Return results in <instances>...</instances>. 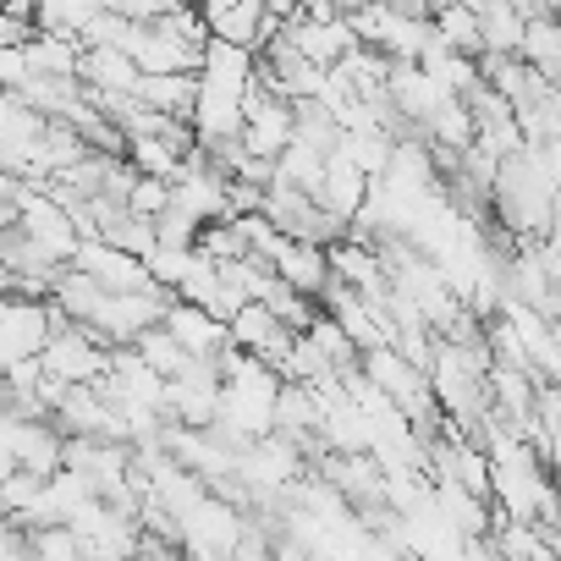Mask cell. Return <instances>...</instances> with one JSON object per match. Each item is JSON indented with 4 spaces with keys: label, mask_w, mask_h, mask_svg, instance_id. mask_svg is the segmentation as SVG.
<instances>
[{
    "label": "cell",
    "mask_w": 561,
    "mask_h": 561,
    "mask_svg": "<svg viewBox=\"0 0 561 561\" xmlns=\"http://www.w3.org/2000/svg\"><path fill=\"white\" fill-rule=\"evenodd\" d=\"M490 209L501 220L506 237L517 242H545L550 226H556V182L545 176L534 144H523L517 154L501 160V176L490 187Z\"/></svg>",
    "instance_id": "1"
},
{
    "label": "cell",
    "mask_w": 561,
    "mask_h": 561,
    "mask_svg": "<svg viewBox=\"0 0 561 561\" xmlns=\"http://www.w3.org/2000/svg\"><path fill=\"white\" fill-rule=\"evenodd\" d=\"M0 468H34L50 479L56 468H67V430L56 419L7 413L0 419Z\"/></svg>",
    "instance_id": "2"
},
{
    "label": "cell",
    "mask_w": 561,
    "mask_h": 561,
    "mask_svg": "<svg viewBox=\"0 0 561 561\" xmlns=\"http://www.w3.org/2000/svg\"><path fill=\"white\" fill-rule=\"evenodd\" d=\"M242 528H248V506H237V501H226V495L209 490L198 506L182 512V550L187 556H209V561L237 556Z\"/></svg>",
    "instance_id": "3"
},
{
    "label": "cell",
    "mask_w": 561,
    "mask_h": 561,
    "mask_svg": "<svg viewBox=\"0 0 561 561\" xmlns=\"http://www.w3.org/2000/svg\"><path fill=\"white\" fill-rule=\"evenodd\" d=\"M61 320L67 314L50 298H12L7 293V304H0V358H7V364L45 358V347H50V336H56Z\"/></svg>",
    "instance_id": "4"
},
{
    "label": "cell",
    "mask_w": 561,
    "mask_h": 561,
    "mask_svg": "<svg viewBox=\"0 0 561 561\" xmlns=\"http://www.w3.org/2000/svg\"><path fill=\"white\" fill-rule=\"evenodd\" d=\"M171 298H176V293H165V287L111 293V298H105V309H100V320H94V331H100L111 347H127V342H138L149 325H160V320H165Z\"/></svg>",
    "instance_id": "5"
},
{
    "label": "cell",
    "mask_w": 561,
    "mask_h": 561,
    "mask_svg": "<svg viewBox=\"0 0 561 561\" xmlns=\"http://www.w3.org/2000/svg\"><path fill=\"white\" fill-rule=\"evenodd\" d=\"M231 342L248 347V353H259V358H270V364L280 369V364H287V353H293V342H298V331L280 320L264 298H248V304L231 314Z\"/></svg>",
    "instance_id": "6"
},
{
    "label": "cell",
    "mask_w": 561,
    "mask_h": 561,
    "mask_svg": "<svg viewBox=\"0 0 561 561\" xmlns=\"http://www.w3.org/2000/svg\"><path fill=\"white\" fill-rule=\"evenodd\" d=\"M72 264H83L89 275H100L111 293L160 287V280H154V270H149V259H144V253H127V248H116L111 237H83V248H78V259H72Z\"/></svg>",
    "instance_id": "7"
},
{
    "label": "cell",
    "mask_w": 561,
    "mask_h": 561,
    "mask_svg": "<svg viewBox=\"0 0 561 561\" xmlns=\"http://www.w3.org/2000/svg\"><path fill=\"white\" fill-rule=\"evenodd\" d=\"M386 94H391V105H397L402 116H413L419 127H424V122H430V116H435V111L451 100V89H446V83H440L424 61H397V67H391Z\"/></svg>",
    "instance_id": "8"
},
{
    "label": "cell",
    "mask_w": 561,
    "mask_h": 561,
    "mask_svg": "<svg viewBox=\"0 0 561 561\" xmlns=\"http://www.w3.org/2000/svg\"><path fill=\"white\" fill-rule=\"evenodd\" d=\"M275 275H287L298 293L309 298H325V287L336 280V264H331V242H304V237H287V248L275 253Z\"/></svg>",
    "instance_id": "9"
},
{
    "label": "cell",
    "mask_w": 561,
    "mask_h": 561,
    "mask_svg": "<svg viewBox=\"0 0 561 561\" xmlns=\"http://www.w3.org/2000/svg\"><path fill=\"white\" fill-rule=\"evenodd\" d=\"M165 325L182 336L187 353H226V347H231V325H226L220 314H209L204 304H193V298H171Z\"/></svg>",
    "instance_id": "10"
},
{
    "label": "cell",
    "mask_w": 561,
    "mask_h": 561,
    "mask_svg": "<svg viewBox=\"0 0 561 561\" xmlns=\"http://www.w3.org/2000/svg\"><path fill=\"white\" fill-rule=\"evenodd\" d=\"M287 34H293V45H298L309 61H320V67H336L353 45H364L358 28H353V18H336V23H309V18H298V23H287Z\"/></svg>",
    "instance_id": "11"
},
{
    "label": "cell",
    "mask_w": 561,
    "mask_h": 561,
    "mask_svg": "<svg viewBox=\"0 0 561 561\" xmlns=\"http://www.w3.org/2000/svg\"><path fill=\"white\" fill-rule=\"evenodd\" d=\"M369 187H375V176L353 160V154H331V171H325V187H320V198H325V209L331 215H342V220H353L364 204H369Z\"/></svg>",
    "instance_id": "12"
},
{
    "label": "cell",
    "mask_w": 561,
    "mask_h": 561,
    "mask_svg": "<svg viewBox=\"0 0 561 561\" xmlns=\"http://www.w3.org/2000/svg\"><path fill=\"white\" fill-rule=\"evenodd\" d=\"M105 298H111V287H105L100 275H89L83 264H67L61 280H56V293H50V304H56L67 320H78V325H94L100 309H105Z\"/></svg>",
    "instance_id": "13"
},
{
    "label": "cell",
    "mask_w": 561,
    "mask_h": 561,
    "mask_svg": "<svg viewBox=\"0 0 561 561\" xmlns=\"http://www.w3.org/2000/svg\"><path fill=\"white\" fill-rule=\"evenodd\" d=\"M83 83H94V89H116V94H138L144 67H138V56H133V50L89 45V50H83Z\"/></svg>",
    "instance_id": "14"
},
{
    "label": "cell",
    "mask_w": 561,
    "mask_h": 561,
    "mask_svg": "<svg viewBox=\"0 0 561 561\" xmlns=\"http://www.w3.org/2000/svg\"><path fill=\"white\" fill-rule=\"evenodd\" d=\"M479 61H484V78H490V83H495V89H501V94L517 105V111L550 89V78H545L528 56H479Z\"/></svg>",
    "instance_id": "15"
},
{
    "label": "cell",
    "mask_w": 561,
    "mask_h": 561,
    "mask_svg": "<svg viewBox=\"0 0 561 561\" xmlns=\"http://www.w3.org/2000/svg\"><path fill=\"white\" fill-rule=\"evenodd\" d=\"M528 7L523 0H490L484 7V56H523V34H528Z\"/></svg>",
    "instance_id": "16"
},
{
    "label": "cell",
    "mask_w": 561,
    "mask_h": 561,
    "mask_svg": "<svg viewBox=\"0 0 561 561\" xmlns=\"http://www.w3.org/2000/svg\"><path fill=\"white\" fill-rule=\"evenodd\" d=\"M204 56H209V45L171 39V34H160V28H149L144 45H138V67H144V72H198Z\"/></svg>",
    "instance_id": "17"
},
{
    "label": "cell",
    "mask_w": 561,
    "mask_h": 561,
    "mask_svg": "<svg viewBox=\"0 0 561 561\" xmlns=\"http://www.w3.org/2000/svg\"><path fill=\"white\" fill-rule=\"evenodd\" d=\"M138 100L165 111V116H193L198 105V72H144Z\"/></svg>",
    "instance_id": "18"
},
{
    "label": "cell",
    "mask_w": 561,
    "mask_h": 561,
    "mask_svg": "<svg viewBox=\"0 0 561 561\" xmlns=\"http://www.w3.org/2000/svg\"><path fill=\"white\" fill-rule=\"evenodd\" d=\"M215 39H231V45H248V50H264V0H231L226 12L209 18Z\"/></svg>",
    "instance_id": "19"
},
{
    "label": "cell",
    "mask_w": 561,
    "mask_h": 561,
    "mask_svg": "<svg viewBox=\"0 0 561 561\" xmlns=\"http://www.w3.org/2000/svg\"><path fill=\"white\" fill-rule=\"evenodd\" d=\"M435 28L451 50H468V56H484V12L468 7V0H451V7L435 12Z\"/></svg>",
    "instance_id": "20"
},
{
    "label": "cell",
    "mask_w": 561,
    "mask_h": 561,
    "mask_svg": "<svg viewBox=\"0 0 561 561\" xmlns=\"http://www.w3.org/2000/svg\"><path fill=\"white\" fill-rule=\"evenodd\" d=\"M259 298H264V304H270V309H275L280 320H287L293 331H309V325L320 320V309H325L320 298H309V293H298V287H293V280H287V275H270Z\"/></svg>",
    "instance_id": "21"
},
{
    "label": "cell",
    "mask_w": 561,
    "mask_h": 561,
    "mask_svg": "<svg viewBox=\"0 0 561 561\" xmlns=\"http://www.w3.org/2000/svg\"><path fill=\"white\" fill-rule=\"evenodd\" d=\"M133 347H138V353H144V358H149V364H154V369H160L165 380H171V375H182V369L193 364V353L182 347V336H176V331H171L165 320H160V325H149V331H144V336H138Z\"/></svg>",
    "instance_id": "22"
},
{
    "label": "cell",
    "mask_w": 561,
    "mask_h": 561,
    "mask_svg": "<svg viewBox=\"0 0 561 561\" xmlns=\"http://www.w3.org/2000/svg\"><path fill=\"white\" fill-rule=\"evenodd\" d=\"M204 264V248L193 242V248H176V242H160L154 253H149V270H154V280L165 293H182L187 287V275Z\"/></svg>",
    "instance_id": "23"
},
{
    "label": "cell",
    "mask_w": 561,
    "mask_h": 561,
    "mask_svg": "<svg viewBox=\"0 0 561 561\" xmlns=\"http://www.w3.org/2000/svg\"><path fill=\"white\" fill-rule=\"evenodd\" d=\"M127 160L138 165V171H149V176H171L176 182V171H182V149L171 144V138H160V133H138L133 144H127Z\"/></svg>",
    "instance_id": "24"
},
{
    "label": "cell",
    "mask_w": 561,
    "mask_h": 561,
    "mask_svg": "<svg viewBox=\"0 0 561 561\" xmlns=\"http://www.w3.org/2000/svg\"><path fill=\"white\" fill-rule=\"evenodd\" d=\"M325 171H331V154H325V149H309V144H298V138H293L287 154H280V182H293V187L320 193V187H325Z\"/></svg>",
    "instance_id": "25"
},
{
    "label": "cell",
    "mask_w": 561,
    "mask_h": 561,
    "mask_svg": "<svg viewBox=\"0 0 561 561\" xmlns=\"http://www.w3.org/2000/svg\"><path fill=\"white\" fill-rule=\"evenodd\" d=\"M34 556L39 561H83L89 539L78 523H45V528H34Z\"/></svg>",
    "instance_id": "26"
},
{
    "label": "cell",
    "mask_w": 561,
    "mask_h": 561,
    "mask_svg": "<svg viewBox=\"0 0 561 561\" xmlns=\"http://www.w3.org/2000/svg\"><path fill=\"white\" fill-rule=\"evenodd\" d=\"M111 12H122V18H133V23H154L171 0H105Z\"/></svg>",
    "instance_id": "27"
},
{
    "label": "cell",
    "mask_w": 561,
    "mask_h": 561,
    "mask_svg": "<svg viewBox=\"0 0 561 561\" xmlns=\"http://www.w3.org/2000/svg\"><path fill=\"white\" fill-rule=\"evenodd\" d=\"M7 12H28V18H34V12H39V0H7Z\"/></svg>",
    "instance_id": "28"
}]
</instances>
